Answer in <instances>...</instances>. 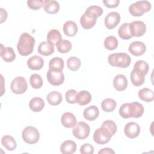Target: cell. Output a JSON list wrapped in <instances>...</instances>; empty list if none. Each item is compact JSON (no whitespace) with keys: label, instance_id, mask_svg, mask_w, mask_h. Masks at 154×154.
<instances>
[{"label":"cell","instance_id":"obj_38","mask_svg":"<svg viewBox=\"0 0 154 154\" xmlns=\"http://www.w3.org/2000/svg\"><path fill=\"white\" fill-rule=\"evenodd\" d=\"M29 83L32 88L38 89L42 87L43 80L40 75L37 73H34L31 75L30 76Z\"/></svg>","mask_w":154,"mask_h":154},{"label":"cell","instance_id":"obj_7","mask_svg":"<svg viewBox=\"0 0 154 154\" xmlns=\"http://www.w3.org/2000/svg\"><path fill=\"white\" fill-rule=\"evenodd\" d=\"M10 88L12 92L15 94H23L28 88L26 80L23 76H17L12 81Z\"/></svg>","mask_w":154,"mask_h":154},{"label":"cell","instance_id":"obj_10","mask_svg":"<svg viewBox=\"0 0 154 154\" xmlns=\"http://www.w3.org/2000/svg\"><path fill=\"white\" fill-rule=\"evenodd\" d=\"M129 29L132 37H141L146 31V25L141 20H135L129 23Z\"/></svg>","mask_w":154,"mask_h":154},{"label":"cell","instance_id":"obj_22","mask_svg":"<svg viewBox=\"0 0 154 154\" xmlns=\"http://www.w3.org/2000/svg\"><path fill=\"white\" fill-rule=\"evenodd\" d=\"M76 150V144L72 140H66L60 146V151L63 154H73Z\"/></svg>","mask_w":154,"mask_h":154},{"label":"cell","instance_id":"obj_25","mask_svg":"<svg viewBox=\"0 0 154 154\" xmlns=\"http://www.w3.org/2000/svg\"><path fill=\"white\" fill-rule=\"evenodd\" d=\"M2 145L8 150L13 151L16 149L17 143L14 138L8 135H4L1 138Z\"/></svg>","mask_w":154,"mask_h":154},{"label":"cell","instance_id":"obj_26","mask_svg":"<svg viewBox=\"0 0 154 154\" xmlns=\"http://www.w3.org/2000/svg\"><path fill=\"white\" fill-rule=\"evenodd\" d=\"M29 106L31 110L34 112H40L41 111L45 106L44 100L39 97H35L31 99Z\"/></svg>","mask_w":154,"mask_h":154},{"label":"cell","instance_id":"obj_47","mask_svg":"<svg viewBox=\"0 0 154 154\" xmlns=\"http://www.w3.org/2000/svg\"><path fill=\"white\" fill-rule=\"evenodd\" d=\"M0 10H1V22L2 23L3 22L5 21L6 19H7V11H6L4 9H3L2 8H1Z\"/></svg>","mask_w":154,"mask_h":154},{"label":"cell","instance_id":"obj_2","mask_svg":"<svg viewBox=\"0 0 154 154\" xmlns=\"http://www.w3.org/2000/svg\"><path fill=\"white\" fill-rule=\"evenodd\" d=\"M108 62L109 64L114 67L127 68L131 64V58L126 53L117 52L108 56Z\"/></svg>","mask_w":154,"mask_h":154},{"label":"cell","instance_id":"obj_16","mask_svg":"<svg viewBox=\"0 0 154 154\" xmlns=\"http://www.w3.org/2000/svg\"><path fill=\"white\" fill-rule=\"evenodd\" d=\"M113 86L114 88L119 91L125 90L128 86V80L126 76L122 74L116 75L113 80Z\"/></svg>","mask_w":154,"mask_h":154},{"label":"cell","instance_id":"obj_24","mask_svg":"<svg viewBox=\"0 0 154 154\" xmlns=\"http://www.w3.org/2000/svg\"><path fill=\"white\" fill-rule=\"evenodd\" d=\"M43 7L44 10L49 14H55L60 10L59 3L54 0H45Z\"/></svg>","mask_w":154,"mask_h":154},{"label":"cell","instance_id":"obj_42","mask_svg":"<svg viewBox=\"0 0 154 154\" xmlns=\"http://www.w3.org/2000/svg\"><path fill=\"white\" fill-rule=\"evenodd\" d=\"M129 103H125L122 104L119 108V114L120 116L124 119L130 118L129 115Z\"/></svg>","mask_w":154,"mask_h":154},{"label":"cell","instance_id":"obj_27","mask_svg":"<svg viewBox=\"0 0 154 154\" xmlns=\"http://www.w3.org/2000/svg\"><path fill=\"white\" fill-rule=\"evenodd\" d=\"M139 98L144 102H150L154 99V93L153 90L148 88L141 89L138 93Z\"/></svg>","mask_w":154,"mask_h":154},{"label":"cell","instance_id":"obj_6","mask_svg":"<svg viewBox=\"0 0 154 154\" xmlns=\"http://www.w3.org/2000/svg\"><path fill=\"white\" fill-rule=\"evenodd\" d=\"M90 132L89 125L84 122H79L75 125L73 129V135L79 140L87 138Z\"/></svg>","mask_w":154,"mask_h":154},{"label":"cell","instance_id":"obj_13","mask_svg":"<svg viewBox=\"0 0 154 154\" xmlns=\"http://www.w3.org/2000/svg\"><path fill=\"white\" fill-rule=\"evenodd\" d=\"M128 51L133 55L140 56L143 55L146 52V46L142 42L135 41L129 45Z\"/></svg>","mask_w":154,"mask_h":154},{"label":"cell","instance_id":"obj_37","mask_svg":"<svg viewBox=\"0 0 154 154\" xmlns=\"http://www.w3.org/2000/svg\"><path fill=\"white\" fill-rule=\"evenodd\" d=\"M81 60L76 57H71L67 60V66L70 70L72 71H76L78 70L81 67Z\"/></svg>","mask_w":154,"mask_h":154},{"label":"cell","instance_id":"obj_30","mask_svg":"<svg viewBox=\"0 0 154 154\" xmlns=\"http://www.w3.org/2000/svg\"><path fill=\"white\" fill-rule=\"evenodd\" d=\"M46 99L50 105H58L61 102L63 98L61 93L57 91H53L48 93Z\"/></svg>","mask_w":154,"mask_h":154},{"label":"cell","instance_id":"obj_5","mask_svg":"<svg viewBox=\"0 0 154 154\" xmlns=\"http://www.w3.org/2000/svg\"><path fill=\"white\" fill-rule=\"evenodd\" d=\"M112 137V135L109 131L105 126H101L97 129L93 134L94 141L100 145L105 144L108 143Z\"/></svg>","mask_w":154,"mask_h":154},{"label":"cell","instance_id":"obj_23","mask_svg":"<svg viewBox=\"0 0 154 154\" xmlns=\"http://www.w3.org/2000/svg\"><path fill=\"white\" fill-rule=\"evenodd\" d=\"M63 31L66 35L73 37L78 32L77 25L72 20L66 21L63 25Z\"/></svg>","mask_w":154,"mask_h":154},{"label":"cell","instance_id":"obj_3","mask_svg":"<svg viewBox=\"0 0 154 154\" xmlns=\"http://www.w3.org/2000/svg\"><path fill=\"white\" fill-rule=\"evenodd\" d=\"M152 5L148 1H138L129 7V11L133 16H141L151 10Z\"/></svg>","mask_w":154,"mask_h":154},{"label":"cell","instance_id":"obj_20","mask_svg":"<svg viewBox=\"0 0 154 154\" xmlns=\"http://www.w3.org/2000/svg\"><path fill=\"white\" fill-rule=\"evenodd\" d=\"M37 51L40 55L48 56L54 52V46L47 41H44L38 45Z\"/></svg>","mask_w":154,"mask_h":154},{"label":"cell","instance_id":"obj_44","mask_svg":"<svg viewBox=\"0 0 154 154\" xmlns=\"http://www.w3.org/2000/svg\"><path fill=\"white\" fill-rule=\"evenodd\" d=\"M87 10H89L91 12H93V13H94L97 17L100 16L102 13H103V9L102 8H101L100 7L98 6V5H91L90 7H88L87 8Z\"/></svg>","mask_w":154,"mask_h":154},{"label":"cell","instance_id":"obj_46","mask_svg":"<svg viewBox=\"0 0 154 154\" xmlns=\"http://www.w3.org/2000/svg\"><path fill=\"white\" fill-rule=\"evenodd\" d=\"M114 151L111 149V148H108V147H105V148H103L102 149H100L99 152L98 153L99 154H105V153H114Z\"/></svg>","mask_w":154,"mask_h":154},{"label":"cell","instance_id":"obj_33","mask_svg":"<svg viewBox=\"0 0 154 154\" xmlns=\"http://www.w3.org/2000/svg\"><path fill=\"white\" fill-rule=\"evenodd\" d=\"M117 106V102L115 100L111 98H106L104 99L101 103V107L105 112L113 111Z\"/></svg>","mask_w":154,"mask_h":154},{"label":"cell","instance_id":"obj_32","mask_svg":"<svg viewBox=\"0 0 154 154\" xmlns=\"http://www.w3.org/2000/svg\"><path fill=\"white\" fill-rule=\"evenodd\" d=\"M64 66V61L60 57H54L52 58L49 63V69L50 70H62Z\"/></svg>","mask_w":154,"mask_h":154},{"label":"cell","instance_id":"obj_41","mask_svg":"<svg viewBox=\"0 0 154 154\" xmlns=\"http://www.w3.org/2000/svg\"><path fill=\"white\" fill-rule=\"evenodd\" d=\"M102 126H105V128H106L109 131V132H111L112 136H113L117 131V125H116V123L114 122L112 120H108L104 121L102 123Z\"/></svg>","mask_w":154,"mask_h":154},{"label":"cell","instance_id":"obj_21","mask_svg":"<svg viewBox=\"0 0 154 154\" xmlns=\"http://www.w3.org/2000/svg\"><path fill=\"white\" fill-rule=\"evenodd\" d=\"M91 100V94L86 91L82 90L77 93L76 96V103L81 105L84 106L88 104Z\"/></svg>","mask_w":154,"mask_h":154},{"label":"cell","instance_id":"obj_45","mask_svg":"<svg viewBox=\"0 0 154 154\" xmlns=\"http://www.w3.org/2000/svg\"><path fill=\"white\" fill-rule=\"evenodd\" d=\"M103 3L108 8H115L117 7L119 3V0H103Z\"/></svg>","mask_w":154,"mask_h":154},{"label":"cell","instance_id":"obj_18","mask_svg":"<svg viewBox=\"0 0 154 154\" xmlns=\"http://www.w3.org/2000/svg\"><path fill=\"white\" fill-rule=\"evenodd\" d=\"M1 57L5 62H11L16 58V54L11 47H5L1 45Z\"/></svg>","mask_w":154,"mask_h":154},{"label":"cell","instance_id":"obj_43","mask_svg":"<svg viewBox=\"0 0 154 154\" xmlns=\"http://www.w3.org/2000/svg\"><path fill=\"white\" fill-rule=\"evenodd\" d=\"M79 150L81 154H93L94 147L89 143H85L81 146Z\"/></svg>","mask_w":154,"mask_h":154},{"label":"cell","instance_id":"obj_15","mask_svg":"<svg viewBox=\"0 0 154 154\" xmlns=\"http://www.w3.org/2000/svg\"><path fill=\"white\" fill-rule=\"evenodd\" d=\"M44 60L38 55H34L27 60V66L29 69L34 70H38L43 67Z\"/></svg>","mask_w":154,"mask_h":154},{"label":"cell","instance_id":"obj_12","mask_svg":"<svg viewBox=\"0 0 154 154\" xmlns=\"http://www.w3.org/2000/svg\"><path fill=\"white\" fill-rule=\"evenodd\" d=\"M124 133L127 137L131 139L135 138L137 137L140 133V127L139 125L135 122H129L124 128Z\"/></svg>","mask_w":154,"mask_h":154},{"label":"cell","instance_id":"obj_11","mask_svg":"<svg viewBox=\"0 0 154 154\" xmlns=\"http://www.w3.org/2000/svg\"><path fill=\"white\" fill-rule=\"evenodd\" d=\"M120 21V15L119 13L112 11L109 13L105 17L104 23L108 29H112L117 26Z\"/></svg>","mask_w":154,"mask_h":154},{"label":"cell","instance_id":"obj_4","mask_svg":"<svg viewBox=\"0 0 154 154\" xmlns=\"http://www.w3.org/2000/svg\"><path fill=\"white\" fill-rule=\"evenodd\" d=\"M23 141L29 144L37 143L40 139V133L37 128L34 126H26L22 132Z\"/></svg>","mask_w":154,"mask_h":154},{"label":"cell","instance_id":"obj_39","mask_svg":"<svg viewBox=\"0 0 154 154\" xmlns=\"http://www.w3.org/2000/svg\"><path fill=\"white\" fill-rule=\"evenodd\" d=\"M45 0H28L27 1L28 7L34 10L40 9L43 6Z\"/></svg>","mask_w":154,"mask_h":154},{"label":"cell","instance_id":"obj_14","mask_svg":"<svg viewBox=\"0 0 154 154\" xmlns=\"http://www.w3.org/2000/svg\"><path fill=\"white\" fill-rule=\"evenodd\" d=\"M144 112V107L142 104L138 102L129 103V115L130 117L139 118L141 117Z\"/></svg>","mask_w":154,"mask_h":154},{"label":"cell","instance_id":"obj_17","mask_svg":"<svg viewBox=\"0 0 154 154\" xmlns=\"http://www.w3.org/2000/svg\"><path fill=\"white\" fill-rule=\"evenodd\" d=\"M62 125L67 128H71L75 126L76 123V119L75 115L70 112H64L61 118Z\"/></svg>","mask_w":154,"mask_h":154},{"label":"cell","instance_id":"obj_34","mask_svg":"<svg viewBox=\"0 0 154 154\" xmlns=\"http://www.w3.org/2000/svg\"><path fill=\"white\" fill-rule=\"evenodd\" d=\"M104 47L109 51H112L116 49L119 45L118 40L117 38L113 35H109L106 37L103 42Z\"/></svg>","mask_w":154,"mask_h":154},{"label":"cell","instance_id":"obj_8","mask_svg":"<svg viewBox=\"0 0 154 154\" xmlns=\"http://www.w3.org/2000/svg\"><path fill=\"white\" fill-rule=\"evenodd\" d=\"M97 18V16L94 13L86 10L80 18L81 25L85 29H91L95 25Z\"/></svg>","mask_w":154,"mask_h":154},{"label":"cell","instance_id":"obj_40","mask_svg":"<svg viewBox=\"0 0 154 154\" xmlns=\"http://www.w3.org/2000/svg\"><path fill=\"white\" fill-rule=\"evenodd\" d=\"M77 93L75 90L70 89L66 91L65 94V97L66 101L71 104H74L76 103V96Z\"/></svg>","mask_w":154,"mask_h":154},{"label":"cell","instance_id":"obj_29","mask_svg":"<svg viewBox=\"0 0 154 154\" xmlns=\"http://www.w3.org/2000/svg\"><path fill=\"white\" fill-rule=\"evenodd\" d=\"M144 75L140 73L139 72L135 70H132L131 73V82L132 83L133 85L135 86H140L142 84H143L145 78H144Z\"/></svg>","mask_w":154,"mask_h":154},{"label":"cell","instance_id":"obj_19","mask_svg":"<svg viewBox=\"0 0 154 154\" xmlns=\"http://www.w3.org/2000/svg\"><path fill=\"white\" fill-rule=\"evenodd\" d=\"M99 114V109L95 105H91L85 108L83 112L84 119L88 121H93L96 120L98 117Z\"/></svg>","mask_w":154,"mask_h":154},{"label":"cell","instance_id":"obj_9","mask_svg":"<svg viewBox=\"0 0 154 154\" xmlns=\"http://www.w3.org/2000/svg\"><path fill=\"white\" fill-rule=\"evenodd\" d=\"M46 76L48 82L54 86L61 85L64 81V75L62 70H53L49 69Z\"/></svg>","mask_w":154,"mask_h":154},{"label":"cell","instance_id":"obj_35","mask_svg":"<svg viewBox=\"0 0 154 154\" xmlns=\"http://www.w3.org/2000/svg\"><path fill=\"white\" fill-rule=\"evenodd\" d=\"M55 46L58 51L61 54H66L69 52L72 47L71 42L67 40H61Z\"/></svg>","mask_w":154,"mask_h":154},{"label":"cell","instance_id":"obj_31","mask_svg":"<svg viewBox=\"0 0 154 154\" xmlns=\"http://www.w3.org/2000/svg\"><path fill=\"white\" fill-rule=\"evenodd\" d=\"M119 37L123 40H129L132 37L129 29V23H123L118 29Z\"/></svg>","mask_w":154,"mask_h":154},{"label":"cell","instance_id":"obj_1","mask_svg":"<svg viewBox=\"0 0 154 154\" xmlns=\"http://www.w3.org/2000/svg\"><path fill=\"white\" fill-rule=\"evenodd\" d=\"M34 45L35 38L29 33L23 32L19 37L17 49L20 55L25 57L32 52Z\"/></svg>","mask_w":154,"mask_h":154},{"label":"cell","instance_id":"obj_28","mask_svg":"<svg viewBox=\"0 0 154 154\" xmlns=\"http://www.w3.org/2000/svg\"><path fill=\"white\" fill-rule=\"evenodd\" d=\"M61 38L62 37L60 31L55 29L50 30L47 34V42L54 46L60 42L62 40Z\"/></svg>","mask_w":154,"mask_h":154},{"label":"cell","instance_id":"obj_36","mask_svg":"<svg viewBox=\"0 0 154 154\" xmlns=\"http://www.w3.org/2000/svg\"><path fill=\"white\" fill-rule=\"evenodd\" d=\"M133 69L139 72L145 76L147 75L149 70V66L146 61L143 60H138L135 63Z\"/></svg>","mask_w":154,"mask_h":154}]
</instances>
